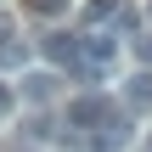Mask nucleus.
Masks as SVG:
<instances>
[{
  "instance_id": "2",
  "label": "nucleus",
  "mask_w": 152,
  "mask_h": 152,
  "mask_svg": "<svg viewBox=\"0 0 152 152\" xmlns=\"http://www.w3.org/2000/svg\"><path fill=\"white\" fill-rule=\"evenodd\" d=\"M107 107H113L107 96H73V102H68V113H62V124H68L73 135H85V130H90V124H96Z\"/></svg>"
},
{
  "instance_id": "1",
  "label": "nucleus",
  "mask_w": 152,
  "mask_h": 152,
  "mask_svg": "<svg viewBox=\"0 0 152 152\" xmlns=\"http://www.w3.org/2000/svg\"><path fill=\"white\" fill-rule=\"evenodd\" d=\"M79 141H85L90 152H124V147H130V118H124L118 107H107V113H102Z\"/></svg>"
},
{
  "instance_id": "6",
  "label": "nucleus",
  "mask_w": 152,
  "mask_h": 152,
  "mask_svg": "<svg viewBox=\"0 0 152 152\" xmlns=\"http://www.w3.org/2000/svg\"><path fill=\"white\" fill-rule=\"evenodd\" d=\"M124 102H130L135 113H152V68H147V73H135V79H130V90H124Z\"/></svg>"
},
{
  "instance_id": "3",
  "label": "nucleus",
  "mask_w": 152,
  "mask_h": 152,
  "mask_svg": "<svg viewBox=\"0 0 152 152\" xmlns=\"http://www.w3.org/2000/svg\"><path fill=\"white\" fill-rule=\"evenodd\" d=\"M56 90H62L56 68H39V73H23V102H28V107H45V102H56Z\"/></svg>"
},
{
  "instance_id": "7",
  "label": "nucleus",
  "mask_w": 152,
  "mask_h": 152,
  "mask_svg": "<svg viewBox=\"0 0 152 152\" xmlns=\"http://www.w3.org/2000/svg\"><path fill=\"white\" fill-rule=\"evenodd\" d=\"M23 6H28L34 17H62V11H68V0H23Z\"/></svg>"
},
{
  "instance_id": "8",
  "label": "nucleus",
  "mask_w": 152,
  "mask_h": 152,
  "mask_svg": "<svg viewBox=\"0 0 152 152\" xmlns=\"http://www.w3.org/2000/svg\"><path fill=\"white\" fill-rule=\"evenodd\" d=\"M135 56H141V68H152V34H141V39H135Z\"/></svg>"
},
{
  "instance_id": "5",
  "label": "nucleus",
  "mask_w": 152,
  "mask_h": 152,
  "mask_svg": "<svg viewBox=\"0 0 152 152\" xmlns=\"http://www.w3.org/2000/svg\"><path fill=\"white\" fill-rule=\"evenodd\" d=\"M23 62V45H17V23L0 11V68H17Z\"/></svg>"
},
{
  "instance_id": "10",
  "label": "nucleus",
  "mask_w": 152,
  "mask_h": 152,
  "mask_svg": "<svg viewBox=\"0 0 152 152\" xmlns=\"http://www.w3.org/2000/svg\"><path fill=\"white\" fill-rule=\"evenodd\" d=\"M147 23H152V0H147Z\"/></svg>"
},
{
  "instance_id": "4",
  "label": "nucleus",
  "mask_w": 152,
  "mask_h": 152,
  "mask_svg": "<svg viewBox=\"0 0 152 152\" xmlns=\"http://www.w3.org/2000/svg\"><path fill=\"white\" fill-rule=\"evenodd\" d=\"M45 56H51L56 68H68V73H85V56H79V34H51V39H45Z\"/></svg>"
},
{
  "instance_id": "9",
  "label": "nucleus",
  "mask_w": 152,
  "mask_h": 152,
  "mask_svg": "<svg viewBox=\"0 0 152 152\" xmlns=\"http://www.w3.org/2000/svg\"><path fill=\"white\" fill-rule=\"evenodd\" d=\"M11 107H17V90H11V85H0V118H6Z\"/></svg>"
}]
</instances>
